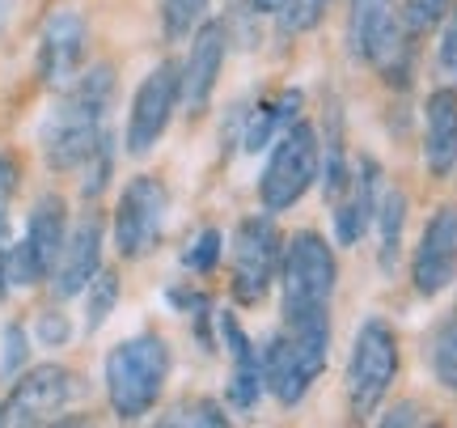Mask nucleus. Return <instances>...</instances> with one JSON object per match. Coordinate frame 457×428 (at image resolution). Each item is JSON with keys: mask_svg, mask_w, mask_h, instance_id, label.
Segmentation results:
<instances>
[{"mask_svg": "<svg viewBox=\"0 0 457 428\" xmlns=\"http://www.w3.org/2000/svg\"><path fill=\"white\" fill-rule=\"evenodd\" d=\"M114 102V68L94 64L89 72H81L72 85H64L60 102L51 106L47 123H43V157L51 170H81L85 157L98 148V140L106 136V111Z\"/></svg>", "mask_w": 457, "mask_h": 428, "instance_id": "f257e3e1", "label": "nucleus"}, {"mask_svg": "<svg viewBox=\"0 0 457 428\" xmlns=\"http://www.w3.org/2000/svg\"><path fill=\"white\" fill-rule=\"evenodd\" d=\"M327 357H330V310L288 318L284 331L271 335V344L262 348V386L284 407H296L301 399L310 395L318 373L327 369Z\"/></svg>", "mask_w": 457, "mask_h": 428, "instance_id": "f03ea898", "label": "nucleus"}, {"mask_svg": "<svg viewBox=\"0 0 457 428\" xmlns=\"http://www.w3.org/2000/svg\"><path fill=\"white\" fill-rule=\"evenodd\" d=\"M170 378V348L162 335H131L106 357V399L119 420H140L153 412Z\"/></svg>", "mask_w": 457, "mask_h": 428, "instance_id": "7ed1b4c3", "label": "nucleus"}, {"mask_svg": "<svg viewBox=\"0 0 457 428\" xmlns=\"http://www.w3.org/2000/svg\"><path fill=\"white\" fill-rule=\"evenodd\" d=\"M284 323L301 314L330 310V293L339 281V264L327 238L313 230H301L284 242Z\"/></svg>", "mask_w": 457, "mask_h": 428, "instance_id": "20e7f679", "label": "nucleus"}, {"mask_svg": "<svg viewBox=\"0 0 457 428\" xmlns=\"http://www.w3.org/2000/svg\"><path fill=\"white\" fill-rule=\"evenodd\" d=\"M394 373H398V335L386 318H364L347 361V403L356 420H369L377 412V403L394 386Z\"/></svg>", "mask_w": 457, "mask_h": 428, "instance_id": "39448f33", "label": "nucleus"}, {"mask_svg": "<svg viewBox=\"0 0 457 428\" xmlns=\"http://www.w3.org/2000/svg\"><path fill=\"white\" fill-rule=\"evenodd\" d=\"M347 43H352L356 60L377 64L390 85L411 81V43L403 38V21L394 13V0H352Z\"/></svg>", "mask_w": 457, "mask_h": 428, "instance_id": "423d86ee", "label": "nucleus"}, {"mask_svg": "<svg viewBox=\"0 0 457 428\" xmlns=\"http://www.w3.org/2000/svg\"><path fill=\"white\" fill-rule=\"evenodd\" d=\"M318 165H322V148H318V132H313L305 119H296L293 128H284L271 148V162L259 179V196L267 213H284L293 208L296 199L305 196L318 179Z\"/></svg>", "mask_w": 457, "mask_h": 428, "instance_id": "0eeeda50", "label": "nucleus"}, {"mask_svg": "<svg viewBox=\"0 0 457 428\" xmlns=\"http://www.w3.org/2000/svg\"><path fill=\"white\" fill-rule=\"evenodd\" d=\"M279 250H284V238H279L271 216H245L242 225L233 230L228 267H233V297L242 306H259L267 297V289L276 281Z\"/></svg>", "mask_w": 457, "mask_h": 428, "instance_id": "6e6552de", "label": "nucleus"}, {"mask_svg": "<svg viewBox=\"0 0 457 428\" xmlns=\"http://www.w3.org/2000/svg\"><path fill=\"white\" fill-rule=\"evenodd\" d=\"M165 213H170V196H165L162 179L153 174H136L119 196L114 208V247L123 259H145L148 250L162 242Z\"/></svg>", "mask_w": 457, "mask_h": 428, "instance_id": "1a4fd4ad", "label": "nucleus"}, {"mask_svg": "<svg viewBox=\"0 0 457 428\" xmlns=\"http://www.w3.org/2000/svg\"><path fill=\"white\" fill-rule=\"evenodd\" d=\"M77 395V378L64 365H38L13 382V390L0 403V428H30L47 424L64 412Z\"/></svg>", "mask_w": 457, "mask_h": 428, "instance_id": "9d476101", "label": "nucleus"}, {"mask_svg": "<svg viewBox=\"0 0 457 428\" xmlns=\"http://www.w3.org/2000/svg\"><path fill=\"white\" fill-rule=\"evenodd\" d=\"M174 106H179V64L162 60L140 81V89H136V102H131V115H128V153L145 157L148 148L165 136Z\"/></svg>", "mask_w": 457, "mask_h": 428, "instance_id": "9b49d317", "label": "nucleus"}, {"mask_svg": "<svg viewBox=\"0 0 457 428\" xmlns=\"http://www.w3.org/2000/svg\"><path fill=\"white\" fill-rule=\"evenodd\" d=\"M85 43H89V26L77 9H55V13L43 21V34H38V77L51 85V89H64L81 77L85 64Z\"/></svg>", "mask_w": 457, "mask_h": 428, "instance_id": "f8f14e48", "label": "nucleus"}, {"mask_svg": "<svg viewBox=\"0 0 457 428\" xmlns=\"http://www.w3.org/2000/svg\"><path fill=\"white\" fill-rule=\"evenodd\" d=\"M457 276V208L445 204L432 213V221L420 233L415 247V264H411V281L420 297H441Z\"/></svg>", "mask_w": 457, "mask_h": 428, "instance_id": "ddd939ff", "label": "nucleus"}, {"mask_svg": "<svg viewBox=\"0 0 457 428\" xmlns=\"http://www.w3.org/2000/svg\"><path fill=\"white\" fill-rule=\"evenodd\" d=\"M225 43H228L225 21H204L195 30V38H191V55L179 68V102L187 106V115L208 111L220 64H225Z\"/></svg>", "mask_w": 457, "mask_h": 428, "instance_id": "4468645a", "label": "nucleus"}, {"mask_svg": "<svg viewBox=\"0 0 457 428\" xmlns=\"http://www.w3.org/2000/svg\"><path fill=\"white\" fill-rule=\"evenodd\" d=\"M102 238H106V225H102L98 213H85L81 221H77V230L64 238V250H60V259H55V267H51V289H55L60 301L85 293V284L98 276Z\"/></svg>", "mask_w": 457, "mask_h": 428, "instance_id": "2eb2a0df", "label": "nucleus"}, {"mask_svg": "<svg viewBox=\"0 0 457 428\" xmlns=\"http://www.w3.org/2000/svg\"><path fill=\"white\" fill-rule=\"evenodd\" d=\"M377 204H381V165L373 157H360L352 170L347 191L335 199V233L339 247H356L360 238L369 233V225L377 221Z\"/></svg>", "mask_w": 457, "mask_h": 428, "instance_id": "dca6fc26", "label": "nucleus"}, {"mask_svg": "<svg viewBox=\"0 0 457 428\" xmlns=\"http://www.w3.org/2000/svg\"><path fill=\"white\" fill-rule=\"evenodd\" d=\"M424 165L432 179H449L457 165V89L441 85L424 102Z\"/></svg>", "mask_w": 457, "mask_h": 428, "instance_id": "f3484780", "label": "nucleus"}, {"mask_svg": "<svg viewBox=\"0 0 457 428\" xmlns=\"http://www.w3.org/2000/svg\"><path fill=\"white\" fill-rule=\"evenodd\" d=\"M64 238H68V204L60 196H43L34 204L30 221H26V233L17 238V247L30 255L34 272L47 281L60 250H64Z\"/></svg>", "mask_w": 457, "mask_h": 428, "instance_id": "a211bd4d", "label": "nucleus"}, {"mask_svg": "<svg viewBox=\"0 0 457 428\" xmlns=\"http://www.w3.org/2000/svg\"><path fill=\"white\" fill-rule=\"evenodd\" d=\"M301 119V89H284L276 102H259L250 115L242 119V148L245 153H259L276 140L284 128H293Z\"/></svg>", "mask_w": 457, "mask_h": 428, "instance_id": "6ab92c4d", "label": "nucleus"}, {"mask_svg": "<svg viewBox=\"0 0 457 428\" xmlns=\"http://www.w3.org/2000/svg\"><path fill=\"white\" fill-rule=\"evenodd\" d=\"M377 221H381V247H377V264H381V272H394V264H398V250H403V225H407V196H403L398 187H386V191H381Z\"/></svg>", "mask_w": 457, "mask_h": 428, "instance_id": "aec40b11", "label": "nucleus"}, {"mask_svg": "<svg viewBox=\"0 0 457 428\" xmlns=\"http://www.w3.org/2000/svg\"><path fill=\"white\" fill-rule=\"evenodd\" d=\"M428 365H432V378L441 382L449 395H457V310H449V318L432 331Z\"/></svg>", "mask_w": 457, "mask_h": 428, "instance_id": "412c9836", "label": "nucleus"}, {"mask_svg": "<svg viewBox=\"0 0 457 428\" xmlns=\"http://www.w3.org/2000/svg\"><path fill=\"white\" fill-rule=\"evenodd\" d=\"M114 301H119V276L114 272H102L85 284V331L94 335V331H102V323L111 318Z\"/></svg>", "mask_w": 457, "mask_h": 428, "instance_id": "4be33fe9", "label": "nucleus"}, {"mask_svg": "<svg viewBox=\"0 0 457 428\" xmlns=\"http://www.w3.org/2000/svg\"><path fill=\"white\" fill-rule=\"evenodd\" d=\"M111 170H114V136L106 132L98 140V148L85 157V182H81V196L85 199H98L111 182Z\"/></svg>", "mask_w": 457, "mask_h": 428, "instance_id": "5701e85b", "label": "nucleus"}, {"mask_svg": "<svg viewBox=\"0 0 457 428\" xmlns=\"http://www.w3.org/2000/svg\"><path fill=\"white\" fill-rule=\"evenodd\" d=\"M204 9H208V0H165L162 4L165 38H187L204 21Z\"/></svg>", "mask_w": 457, "mask_h": 428, "instance_id": "b1692460", "label": "nucleus"}, {"mask_svg": "<svg viewBox=\"0 0 457 428\" xmlns=\"http://www.w3.org/2000/svg\"><path fill=\"white\" fill-rule=\"evenodd\" d=\"M327 9H330V0H284L279 26H284V34H305L327 17Z\"/></svg>", "mask_w": 457, "mask_h": 428, "instance_id": "393cba45", "label": "nucleus"}, {"mask_svg": "<svg viewBox=\"0 0 457 428\" xmlns=\"http://www.w3.org/2000/svg\"><path fill=\"white\" fill-rule=\"evenodd\" d=\"M162 424H208V428H225L228 415H225V407H220L216 399H195V403H182V407H174V412L165 415Z\"/></svg>", "mask_w": 457, "mask_h": 428, "instance_id": "a878e982", "label": "nucleus"}, {"mask_svg": "<svg viewBox=\"0 0 457 428\" xmlns=\"http://www.w3.org/2000/svg\"><path fill=\"white\" fill-rule=\"evenodd\" d=\"M445 13H449V0H407L403 4V26L411 34H424L432 26H441Z\"/></svg>", "mask_w": 457, "mask_h": 428, "instance_id": "bb28decb", "label": "nucleus"}, {"mask_svg": "<svg viewBox=\"0 0 457 428\" xmlns=\"http://www.w3.org/2000/svg\"><path fill=\"white\" fill-rule=\"evenodd\" d=\"M220 247H225L220 230H204V233L195 238V247L182 255V264L191 267V272H199V276H204V272H212V267L220 264Z\"/></svg>", "mask_w": 457, "mask_h": 428, "instance_id": "cd10ccee", "label": "nucleus"}, {"mask_svg": "<svg viewBox=\"0 0 457 428\" xmlns=\"http://www.w3.org/2000/svg\"><path fill=\"white\" fill-rule=\"evenodd\" d=\"M436 68H441L445 81L457 89V4H449V13H445L441 47H436Z\"/></svg>", "mask_w": 457, "mask_h": 428, "instance_id": "c85d7f7f", "label": "nucleus"}, {"mask_svg": "<svg viewBox=\"0 0 457 428\" xmlns=\"http://www.w3.org/2000/svg\"><path fill=\"white\" fill-rule=\"evenodd\" d=\"M21 361H26V331L13 323V327L4 331V357H0V369H4V373H17Z\"/></svg>", "mask_w": 457, "mask_h": 428, "instance_id": "c756f323", "label": "nucleus"}, {"mask_svg": "<svg viewBox=\"0 0 457 428\" xmlns=\"http://www.w3.org/2000/svg\"><path fill=\"white\" fill-rule=\"evenodd\" d=\"M68 331H72V327H68L64 314L51 310V314H43V318H38V340H43V344H64Z\"/></svg>", "mask_w": 457, "mask_h": 428, "instance_id": "7c9ffc66", "label": "nucleus"}, {"mask_svg": "<svg viewBox=\"0 0 457 428\" xmlns=\"http://www.w3.org/2000/svg\"><path fill=\"white\" fill-rule=\"evenodd\" d=\"M13 187H17V165H13V157H4V153H0V208L9 204Z\"/></svg>", "mask_w": 457, "mask_h": 428, "instance_id": "2f4dec72", "label": "nucleus"}, {"mask_svg": "<svg viewBox=\"0 0 457 428\" xmlns=\"http://www.w3.org/2000/svg\"><path fill=\"white\" fill-rule=\"evenodd\" d=\"M424 412H420V403H398L390 415H381V424H420Z\"/></svg>", "mask_w": 457, "mask_h": 428, "instance_id": "473e14b6", "label": "nucleus"}, {"mask_svg": "<svg viewBox=\"0 0 457 428\" xmlns=\"http://www.w3.org/2000/svg\"><path fill=\"white\" fill-rule=\"evenodd\" d=\"M13 4H17V0H0V34H4L9 17H13Z\"/></svg>", "mask_w": 457, "mask_h": 428, "instance_id": "72a5a7b5", "label": "nucleus"}, {"mask_svg": "<svg viewBox=\"0 0 457 428\" xmlns=\"http://www.w3.org/2000/svg\"><path fill=\"white\" fill-rule=\"evenodd\" d=\"M9 293V276H4V247H0V301Z\"/></svg>", "mask_w": 457, "mask_h": 428, "instance_id": "f704fd0d", "label": "nucleus"}]
</instances>
